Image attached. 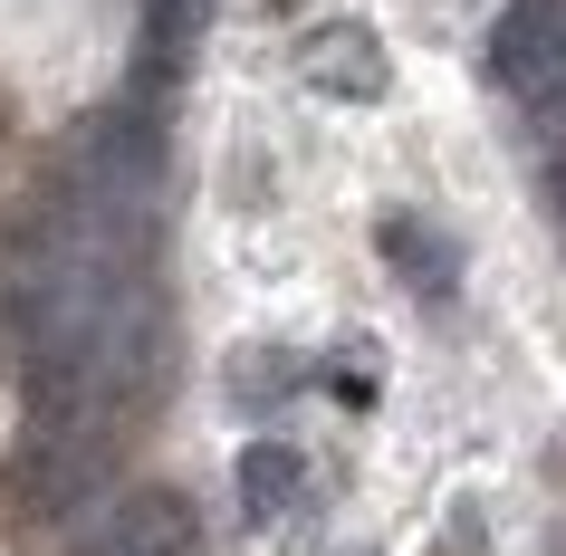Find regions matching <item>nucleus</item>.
<instances>
[{"label":"nucleus","mask_w":566,"mask_h":556,"mask_svg":"<svg viewBox=\"0 0 566 556\" xmlns=\"http://www.w3.org/2000/svg\"><path fill=\"white\" fill-rule=\"evenodd\" d=\"M67 556H202V527H192V499L125 490L116 508H96V527Z\"/></svg>","instance_id":"nucleus-2"},{"label":"nucleus","mask_w":566,"mask_h":556,"mask_svg":"<svg viewBox=\"0 0 566 556\" xmlns=\"http://www.w3.org/2000/svg\"><path fill=\"white\" fill-rule=\"evenodd\" d=\"M231 480H240V518H260V527H269V518H289V508L307 499V461L289 451V441H250Z\"/></svg>","instance_id":"nucleus-4"},{"label":"nucleus","mask_w":566,"mask_h":556,"mask_svg":"<svg viewBox=\"0 0 566 556\" xmlns=\"http://www.w3.org/2000/svg\"><path fill=\"white\" fill-rule=\"evenodd\" d=\"M490 77L528 116H566V0H509L490 30Z\"/></svg>","instance_id":"nucleus-1"},{"label":"nucleus","mask_w":566,"mask_h":556,"mask_svg":"<svg viewBox=\"0 0 566 556\" xmlns=\"http://www.w3.org/2000/svg\"><path fill=\"white\" fill-rule=\"evenodd\" d=\"M298 67H307V87H317V96H336V106H375V96L394 87L385 39L365 30V20H327V30H307Z\"/></svg>","instance_id":"nucleus-3"},{"label":"nucleus","mask_w":566,"mask_h":556,"mask_svg":"<svg viewBox=\"0 0 566 556\" xmlns=\"http://www.w3.org/2000/svg\"><path fill=\"white\" fill-rule=\"evenodd\" d=\"M385 260L403 269V279H413L422 297H442L451 279H461V260H451V240H442V231H422L413 211H394V221H385Z\"/></svg>","instance_id":"nucleus-5"}]
</instances>
